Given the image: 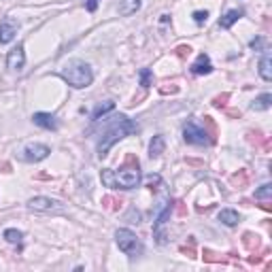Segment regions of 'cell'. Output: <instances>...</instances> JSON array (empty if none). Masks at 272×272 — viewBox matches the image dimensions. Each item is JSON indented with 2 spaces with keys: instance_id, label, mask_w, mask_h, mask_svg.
I'll return each mask as SVG.
<instances>
[{
  "instance_id": "cell-3",
  "label": "cell",
  "mask_w": 272,
  "mask_h": 272,
  "mask_svg": "<svg viewBox=\"0 0 272 272\" xmlns=\"http://www.w3.org/2000/svg\"><path fill=\"white\" fill-rule=\"evenodd\" d=\"M60 77L75 90H83V88H88V85H91V81H94L91 66L83 60H68L60 68Z\"/></svg>"
},
{
  "instance_id": "cell-5",
  "label": "cell",
  "mask_w": 272,
  "mask_h": 272,
  "mask_svg": "<svg viewBox=\"0 0 272 272\" xmlns=\"http://www.w3.org/2000/svg\"><path fill=\"white\" fill-rule=\"evenodd\" d=\"M183 138H185V142H189V145H196V147L211 145V142L215 140L213 136L206 132V128L200 126L196 119L185 121V126H183Z\"/></svg>"
},
{
  "instance_id": "cell-13",
  "label": "cell",
  "mask_w": 272,
  "mask_h": 272,
  "mask_svg": "<svg viewBox=\"0 0 272 272\" xmlns=\"http://www.w3.org/2000/svg\"><path fill=\"white\" fill-rule=\"evenodd\" d=\"M113 109H115V102H113V100H104V102H100L94 109V113H91V121L96 124V121H100L104 115H109Z\"/></svg>"
},
{
  "instance_id": "cell-16",
  "label": "cell",
  "mask_w": 272,
  "mask_h": 272,
  "mask_svg": "<svg viewBox=\"0 0 272 272\" xmlns=\"http://www.w3.org/2000/svg\"><path fill=\"white\" fill-rule=\"evenodd\" d=\"M164 149H166V140H164L162 134H157L151 138V142H149V155L151 157H160L164 153Z\"/></svg>"
},
{
  "instance_id": "cell-15",
  "label": "cell",
  "mask_w": 272,
  "mask_h": 272,
  "mask_svg": "<svg viewBox=\"0 0 272 272\" xmlns=\"http://www.w3.org/2000/svg\"><path fill=\"white\" fill-rule=\"evenodd\" d=\"M240 17H242V11H238V9H230L224 17L219 19V28H224V30H230V28H232Z\"/></svg>"
},
{
  "instance_id": "cell-8",
  "label": "cell",
  "mask_w": 272,
  "mask_h": 272,
  "mask_svg": "<svg viewBox=\"0 0 272 272\" xmlns=\"http://www.w3.org/2000/svg\"><path fill=\"white\" fill-rule=\"evenodd\" d=\"M24 64H26V51H24V45H19L17 47H13L9 55H6V68L13 70V73H19L21 68H24Z\"/></svg>"
},
{
  "instance_id": "cell-10",
  "label": "cell",
  "mask_w": 272,
  "mask_h": 272,
  "mask_svg": "<svg viewBox=\"0 0 272 272\" xmlns=\"http://www.w3.org/2000/svg\"><path fill=\"white\" fill-rule=\"evenodd\" d=\"M191 75H196V77H202V75H211L213 73V64H211V58L206 53H200L196 62L191 64Z\"/></svg>"
},
{
  "instance_id": "cell-26",
  "label": "cell",
  "mask_w": 272,
  "mask_h": 272,
  "mask_svg": "<svg viewBox=\"0 0 272 272\" xmlns=\"http://www.w3.org/2000/svg\"><path fill=\"white\" fill-rule=\"evenodd\" d=\"M98 2L100 0H85V9H88L90 13H94L98 9Z\"/></svg>"
},
{
  "instance_id": "cell-2",
  "label": "cell",
  "mask_w": 272,
  "mask_h": 272,
  "mask_svg": "<svg viewBox=\"0 0 272 272\" xmlns=\"http://www.w3.org/2000/svg\"><path fill=\"white\" fill-rule=\"evenodd\" d=\"M100 179H102V183L106 185V187H113V189H134V187H138V183H140L138 160H136L134 155H128L126 164L119 170L104 168L102 173H100Z\"/></svg>"
},
{
  "instance_id": "cell-7",
  "label": "cell",
  "mask_w": 272,
  "mask_h": 272,
  "mask_svg": "<svg viewBox=\"0 0 272 272\" xmlns=\"http://www.w3.org/2000/svg\"><path fill=\"white\" fill-rule=\"evenodd\" d=\"M17 30H19V21L15 17H4L0 21V45L11 43L17 37Z\"/></svg>"
},
{
  "instance_id": "cell-17",
  "label": "cell",
  "mask_w": 272,
  "mask_h": 272,
  "mask_svg": "<svg viewBox=\"0 0 272 272\" xmlns=\"http://www.w3.org/2000/svg\"><path fill=\"white\" fill-rule=\"evenodd\" d=\"M140 9V0H121V4H119V15H134L136 11Z\"/></svg>"
},
{
  "instance_id": "cell-27",
  "label": "cell",
  "mask_w": 272,
  "mask_h": 272,
  "mask_svg": "<svg viewBox=\"0 0 272 272\" xmlns=\"http://www.w3.org/2000/svg\"><path fill=\"white\" fill-rule=\"evenodd\" d=\"M189 51H191V49L185 47V45H179V47H177V55H179V58H185V55H189Z\"/></svg>"
},
{
  "instance_id": "cell-19",
  "label": "cell",
  "mask_w": 272,
  "mask_h": 272,
  "mask_svg": "<svg viewBox=\"0 0 272 272\" xmlns=\"http://www.w3.org/2000/svg\"><path fill=\"white\" fill-rule=\"evenodd\" d=\"M21 238H24V234L15 230V227H6L4 230V240L11 242V245H21Z\"/></svg>"
},
{
  "instance_id": "cell-28",
  "label": "cell",
  "mask_w": 272,
  "mask_h": 272,
  "mask_svg": "<svg viewBox=\"0 0 272 272\" xmlns=\"http://www.w3.org/2000/svg\"><path fill=\"white\" fill-rule=\"evenodd\" d=\"M102 202H104V206H109V209H115V204H121L119 200H113V198H104Z\"/></svg>"
},
{
  "instance_id": "cell-18",
  "label": "cell",
  "mask_w": 272,
  "mask_h": 272,
  "mask_svg": "<svg viewBox=\"0 0 272 272\" xmlns=\"http://www.w3.org/2000/svg\"><path fill=\"white\" fill-rule=\"evenodd\" d=\"M270 104H272V94H262L251 102V109L253 111H268Z\"/></svg>"
},
{
  "instance_id": "cell-25",
  "label": "cell",
  "mask_w": 272,
  "mask_h": 272,
  "mask_svg": "<svg viewBox=\"0 0 272 272\" xmlns=\"http://www.w3.org/2000/svg\"><path fill=\"white\" fill-rule=\"evenodd\" d=\"M227 98H230L227 94H224V96H217V98L213 100V104L217 106V109H221V106H226V100H227Z\"/></svg>"
},
{
  "instance_id": "cell-14",
  "label": "cell",
  "mask_w": 272,
  "mask_h": 272,
  "mask_svg": "<svg viewBox=\"0 0 272 272\" xmlns=\"http://www.w3.org/2000/svg\"><path fill=\"white\" fill-rule=\"evenodd\" d=\"M219 221L224 226H227V227H234V226H238L240 215H238V211H234V209H224L219 213Z\"/></svg>"
},
{
  "instance_id": "cell-1",
  "label": "cell",
  "mask_w": 272,
  "mask_h": 272,
  "mask_svg": "<svg viewBox=\"0 0 272 272\" xmlns=\"http://www.w3.org/2000/svg\"><path fill=\"white\" fill-rule=\"evenodd\" d=\"M138 132V126L128 117V115H115V117H102V130L98 134V157H106L109 149L115 145L117 140L126 138L128 134Z\"/></svg>"
},
{
  "instance_id": "cell-9",
  "label": "cell",
  "mask_w": 272,
  "mask_h": 272,
  "mask_svg": "<svg viewBox=\"0 0 272 272\" xmlns=\"http://www.w3.org/2000/svg\"><path fill=\"white\" fill-rule=\"evenodd\" d=\"M28 209L32 211H60L62 204L58 202V200H51V198H45V196H37L32 200H28Z\"/></svg>"
},
{
  "instance_id": "cell-24",
  "label": "cell",
  "mask_w": 272,
  "mask_h": 272,
  "mask_svg": "<svg viewBox=\"0 0 272 272\" xmlns=\"http://www.w3.org/2000/svg\"><path fill=\"white\" fill-rule=\"evenodd\" d=\"M247 179H249L247 173L242 170L240 175H234V177H232V185H245V183H247Z\"/></svg>"
},
{
  "instance_id": "cell-4",
  "label": "cell",
  "mask_w": 272,
  "mask_h": 272,
  "mask_svg": "<svg viewBox=\"0 0 272 272\" xmlns=\"http://www.w3.org/2000/svg\"><path fill=\"white\" fill-rule=\"evenodd\" d=\"M115 242H117L119 251H124L128 257H132V260L145 253V247H142L140 238L132 230H128V227H119L115 232Z\"/></svg>"
},
{
  "instance_id": "cell-12",
  "label": "cell",
  "mask_w": 272,
  "mask_h": 272,
  "mask_svg": "<svg viewBox=\"0 0 272 272\" xmlns=\"http://www.w3.org/2000/svg\"><path fill=\"white\" fill-rule=\"evenodd\" d=\"M260 77L264 79V81H272V55L270 51L266 49L260 60Z\"/></svg>"
},
{
  "instance_id": "cell-11",
  "label": "cell",
  "mask_w": 272,
  "mask_h": 272,
  "mask_svg": "<svg viewBox=\"0 0 272 272\" xmlns=\"http://www.w3.org/2000/svg\"><path fill=\"white\" fill-rule=\"evenodd\" d=\"M32 121L43 130H58V119H55L51 113H34Z\"/></svg>"
},
{
  "instance_id": "cell-6",
  "label": "cell",
  "mask_w": 272,
  "mask_h": 272,
  "mask_svg": "<svg viewBox=\"0 0 272 272\" xmlns=\"http://www.w3.org/2000/svg\"><path fill=\"white\" fill-rule=\"evenodd\" d=\"M49 153H51V149L47 145H43V142H30V145L24 147V155L21 157L26 162H43Z\"/></svg>"
},
{
  "instance_id": "cell-22",
  "label": "cell",
  "mask_w": 272,
  "mask_h": 272,
  "mask_svg": "<svg viewBox=\"0 0 272 272\" xmlns=\"http://www.w3.org/2000/svg\"><path fill=\"white\" fill-rule=\"evenodd\" d=\"M138 77H140V85H142V88H149V85H151V81H153V73H151L149 68H142Z\"/></svg>"
},
{
  "instance_id": "cell-23",
  "label": "cell",
  "mask_w": 272,
  "mask_h": 272,
  "mask_svg": "<svg viewBox=\"0 0 272 272\" xmlns=\"http://www.w3.org/2000/svg\"><path fill=\"white\" fill-rule=\"evenodd\" d=\"M194 21L198 26H202V24H206V19H209V11H194Z\"/></svg>"
},
{
  "instance_id": "cell-20",
  "label": "cell",
  "mask_w": 272,
  "mask_h": 272,
  "mask_svg": "<svg viewBox=\"0 0 272 272\" xmlns=\"http://www.w3.org/2000/svg\"><path fill=\"white\" fill-rule=\"evenodd\" d=\"M255 200H262V202H270V200H272V185L266 183V185H262L260 189H255Z\"/></svg>"
},
{
  "instance_id": "cell-21",
  "label": "cell",
  "mask_w": 272,
  "mask_h": 272,
  "mask_svg": "<svg viewBox=\"0 0 272 272\" xmlns=\"http://www.w3.org/2000/svg\"><path fill=\"white\" fill-rule=\"evenodd\" d=\"M249 47L255 49V51H266L268 43H266V39H264V37H257V39H253L251 43H249Z\"/></svg>"
}]
</instances>
